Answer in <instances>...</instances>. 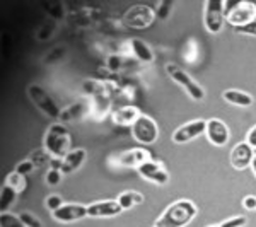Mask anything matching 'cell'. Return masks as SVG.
<instances>
[{
  "label": "cell",
  "instance_id": "cell-38",
  "mask_svg": "<svg viewBox=\"0 0 256 227\" xmlns=\"http://www.w3.org/2000/svg\"><path fill=\"white\" fill-rule=\"evenodd\" d=\"M208 227H220V226H208Z\"/></svg>",
  "mask_w": 256,
  "mask_h": 227
},
{
  "label": "cell",
  "instance_id": "cell-35",
  "mask_svg": "<svg viewBox=\"0 0 256 227\" xmlns=\"http://www.w3.org/2000/svg\"><path fill=\"white\" fill-rule=\"evenodd\" d=\"M246 142L250 144L251 147L256 148V125L251 128L250 132H248V135H246Z\"/></svg>",
  "mask_w": 256,
  "mask_h": 227
},
{
  "label": "cell",
  "instance_id": "cell-34",
  "mask_svg": "<svg viewBox=\"0 0 256 227\" xmlns=\"http://www.w3.org/2000/svg\"><path fill=\"white\" fill-rule=\"evenodd\" d=\"M64 53H65V48H56V50H53V52H52V53H50V55H48L46 62H48V64H52V62L58 60L60 56H64Z\"/></svg>",
  "mask_w": 256,
  "mask_h": 227
},
{
  "label": "cell",
  "instance_id": "cell-26",
  "mask_svg": "<svg viewBox=\"0 0 256 227\" xmlns=\"http://www.w3.org/2000/svg\"><path fill=\"white\" fill-rule=\"evenodd\" d=\"M62 174H64V172L58 171V169H48V172H46V184H50V186H56V184H60Z\"/></svg>",
  "mask_w": 256,
  "mask_h": 227
},
{
  "label": "cell",
  "instance_id": "cell-20",
  "mask_svg": "<svg viewBox=\"0 0 256 227\" xmlns=\"http://www.w3.org/2000/svg\"><path fill=\"white\" fill-rule=\"evenodd\" d=\"M116 202L120 204V207L123 210H130L132 207H135V205L142 204L144 202V195L138 192H135V190H128V192H123L120 193Z\"/></svg>",
  "mask_w": 256,
  "mask_h": 227
},
{
  "label": "cell",
  "instance_id": "cell-32",
  "mask_svg": "<svg viewBox=\"0 0 256 227\" xmlns=\"http://www.w3.org/2000/svg\"><path fill=\"white\" fill-rule=\"evenodd\" d=\"M236 31L239 34H248V36H256V20L248 26H242V28H236Z\"/></svg>",
  "mask_w": 256,
  "mask_h": 227
},
{
  "label": "cell",
  "instance_id": "cell-8",
  "mask_svg": "<svg viewBox=\"0 0 256 227\" xmlns=\"http://www.w3.org/2000/svg\"><path fill=\"white\" fill-rule=\"evenodd\" d=\"M227 22L234 28H242L256 20V4L253 2H239L227 14Z\"/></svg>",
  "mask_w": 256,
  "mask_h": 227
},
{
  "label": "cell",
  "instance_id": "cell-22",
  "mask_svg": "<svg viewBox=\"0 0 256 227\" xmlns=\"http://www.w3.org/2000/svg\"><path fill=\"white\" fill-rule=\"evenodd\" d=\"M4 184H7V186H10V188H14L18 193H22L24 190H26V176H22V174H19V172H10L9 176L6 178V183Z\"/></svg>",
  "mask_w": 256,
  "mask_h": 227
},
{
  "label": "cell",
  "instance_id": "cell-11",
  "mask_svg": "<svg viewBox=\"0 0 256 227\" xmlns=\"http://www.w3.org/2000/svg\"><path fill=\"white\" fill-rule=\"evenodd\" d=\"M205 135L210 140V144H214L216 147H224L229 142V128L222 120L218 118H210L207 120V130Z\"/></svg>",
  "mask_w": 256,
  "mask_h": 227
},
{
  "label": "cell",
  "instance_id": "cell-9",
  "mask_svg": "<svg viewBox=\"0 0 256 227\" xmlns=\"http://www.w3.org/2000/svg\"><path fill=\"white\" fill-rule=\"evenodd\" d=\"M207 130V122L205 120H193V122H188L184 125L178 126L172 134V142L174 144H186L195 140L196 137H200L202 134H205Z\"/></svg>",
  "mask_w": 256,
  "mask_h": 227
},
{
  "label": "cell",
  "instance_id": "cell-14",
  "mask_svg": "<svg viewBox=\"0 0 256 227\" xmlns=\"http://www.w3.org/2000/svg\"><path fill=\"white\" fill-rule=\"evenodd\" d=\"M150 160V152L146 148H130L116 156V164L123 168H140L144 162Z\"/></svg>",
  "mask_w": 256,
  "mask_h": 227
},
{
  "label": "cell",
  "instance_id": "cell-23",
  "mask_svg": "<svg viewBox=\"0 0 256 227\" xmlns=\"http://www.w3.org/2000/svg\"><path fill=\"white\" fill-rule=\"evenodd\" d=\"M86 111V104L84 102H76V104H70L67 110L62 111V122H70L74 118H79L82 113Z\"/></svg>",
  "mask_w": 256,
  "mask_h": 227
},
{
  "label": "cell",
  "instance_id": "cell-24",
  "mask_svg": "<svg viewBox=\"0 0 256 227\" xmlns=\"http://www.w3.org/2000/svg\"><path fill=\"white\" fill-rule=\"evenodd\" d=\"M0 227H26L24 222L20 220L19 216H14L10 212L0 214Z\"/></svg>",
  "mask_w": 256,
  "mask_h": 227
},
{
  "label": "cell",
  "instance_id": "cell-1",
  "mask_svg": "<svg viewBox=\"0 0 256 227\" xmlns=\"http://www.w3.org/2000/svg\"><path fill=\"white\" fill-rule=\"evenodd\" d=\"M196 205L192 200H176L156 218L154 227H184L195 218Z\"/></svg>",
  "mask_w": 256,
  "mask_h": 227
},
{
  "label": "cell",
  "instance_id": "cell-19",
  "mask_svg": "<svg viewBox=\"0 0 256 227\" xmlns=\"http://www.w3.org/2000/svg\"><path fill=\"white\" fill-rule=\"evenodd\" d=\"M140 111L135 106H122L116 111H113V122L118 125H134L135 120L140 116Z\"/></svg>",
  "mask_w": 256,
  "mask_h": 227
},
{
  "label": "cell",
  "instance_id": "cell-36",
  "mask_svg": "<svg viewBox=\"0 0 256 227\" xmlns=\"http://www.w3.org/2000/svg\"><path fill=\"white\" fill-rule=\"evenodd\" d=\"M50 169H58V171H62L64 169V159L52 158V160H50Z\"/></svg>",
  "mask_w": 256,
  "mask_h": 227
},
{
  "label": "cell",
  "instance_id": "cell-7",
  "mask_svg": "<svg viewBox=\"0 0 256 227\" xmlns=\"http://www.w3.org/2000/svg\"><path fill=\"white\" fill-rule=\"evenodd\" d=\"M166 68H168V74L171 76V79L174 82H178L181 88H184V90L192 96V99H195V101H202V99L205 98L204 88H202L198 82L193 80L183 68H180L178 65H171V64H169Z\"/></svg>",
  "mask_w": 256,
  "mask_h": 227
},
{
  "label": "cell",
  "instance_id": "cell-30",
  "mask_svg": "<svg viewBox=\"0 0 256 227\" xmlns=\"http://www.w3.org/2000/svg\"><path fill=\"white\" fill-rule=\"evenodd\" d=\"M248 218L244 216H239V217H232V218H227L220 224V227H242L246 226Z\"/></svg>",
  "mask_w": 256,
  "mask_h": 227
},
{
  "label": "cell",
  "instance_id": "cell-17",
  "mask_svg": "<svg viewBox=\"0 0 256 227\" xmlns=\"http://www.w3.org/2000/svg\"><path fill=\"white\" fill-rule=\"evenodd\" d=\"M86 150L84 148H76V150H70L67 156L64 158V169L62 172L64 174H70V172L77 171L86 160Z\"/></svg>",
  "mask_w": 256,
  "mask_h": 227
},
{
  "label": "cell",
  "instance_id": "cell-15",
  "mask_svg": "<svg viewBox=\"0 0 256 227\" xmlns=\"http://www.w3.org/2000/svg\"><path fill=\"white\" fill-rule=\"evenodd\" d=\"M123 212L116 200H102L88 207L89 217H116Z\"/></svg>",
  "mask_w": 256,
  "mask_h": 227
},
{
  "label": "cell",
  "instance_id": "cell-2",
  "mask_svg": "<svg viewBox=\"0 0 256 227\" xmlns=\"http://www.w3.org/2000/svg\"><path fill=\"white\" fill-rule=\"evenodd\" d=\"M44 148L52 158L64 159L70 152V134L64 123H53L44 135Z\"/></svg>",
  "mask_w": 256,
  "mask_h": 227
},
{
  "label": "cell",
  "instance_id": "cell-18",
  "mask_svg": "<svg viewBox=\"0 0 256 227\" xmlns=\"http://www.w3.org/2000/svg\"><path fill=\"white\" fill-rule=\"evenodd\" d=\"M222 98L230 104L239 106V108H250L253 104V96H250L248 92L239 89H227L222 92Z\"/></svg>",
  "mask_w": 256,
  "mask_h": 227
},
{
  "label": "cell",
  "instance_id": "cell-5",
  "mask_svg": "<svg viewBox=\"0 0 256 227\" xmlns=\"http://www.w3.org/2000/svg\"><path fill=\"white\" fill-rule=\"evenodd\" d=\"M28 94H30L31 101L38 106V110L43 111L44 114H48L50 118L60 120L62 110L58 108V104L55 102V99L50 96V94L43 88H41V86H38V84L28 86Z\"/></svg>",
  "mask_w": 256,
  "mask_h": 227
},
{
  "label": "cell",
  "instance_id": "cell-21",
  "mask_svg": "<svg viewBox=\"0 0 256 227\" xmlns=\"http://www.w3.org/2000/svg\"><path fill=\"white\" fill-rule=\"evenodd\" d=\"M16 196H18V192L14 188L7 186V184H4L2 192H0V208H2V212H7V208L16 202Z\"/></svg>",
  "mask_w": 256,
  "mask_h": 227
},
{
  "label": "cell",
  "instance_id": "cell-31",
  "mask_svg": "<svg viewBox=\"0 0 256 227\" xmlns=\"http://www.w3.org/2000/svg\"><path fill=\"white\" fill-rule=\"evenodd\" d=\"M171 7H172V4L169 2V0H164V2H159L158 4V18L160 19H166L168 18V14H169V10H171Z\"/></svg>",
  "mask_w": 256,
  "mask_h": 227
},
{
  "label": "cell",
  "instance_id": "cell-13",
  "mask_svg": "<svg viewBox=\"0 0 256 227\" xmlns=\"http://www.w3.org/2000/svg\"><path fill=\"white\" fill-rule=\"evenodd\" d=\"M138 172H140V176H144L146 180L152 181V183H156V184H160V186L169 181V174L162 164L154 162L152 159L144 162L142 166L138 168Z\"/></svg>",
  "mask_w": 256,
  "mask_h": 227
},
{
  "label": "cell",
  "instance_id": "cell-6",
  "mask_svg": "<svg viewBox=\"0 0 256 227\" xmlns=\"http://www.w3.org/2000/svg\"><path fill=\"white\" fill-rule=\"evenodd\" d=\"M132 137L137 140V142L144 144V146H150L159 137L158 123L150 116H147V114H140L135 120L134 125H132Z\"/></svg>",
  "mask_w": 256,
  "mask_h": 227
},
{
  "label": "cell",
  "instance_id": "cell-33",
  "mask_svg": "<svg viewBox=\"0 0 256 227\" xmlns=\"http://www.w3.org/2000/svg\"><path fill=\"white\" fill-rule=\"evenodd\" d=\"M242 205H244L246 210H256V196H253V195L244 196V200H242Z\"/></svg>",
  "mask_w": 256,
  "mask_h": 227
},
{
  "label": "cell",
  "instance_id": "cell-12",
  "mask_svg": "<svg viewBox=\"0 0 256 227\" xmlns=\"http://www.w3.org/2000/svg\"><path fill=\"white\" fill-rule=\"evenodd\" d=\"M52 214L55 220L68 224V222H76V220H80V218L88 217V207L79 205V204H65Z\"/></svg>",
  "mask_w": 256,
  "mask_h": 227
},
{
  "label": "cell",
  "instance_id": "cell-37",
  "mask_svg": "<svg viewBox=\"0 0 256 227\" xmlns=\"http://www.w3.org/2000/svg\"><path fill=\"white\" fill-rule=\"evenodd\" d=\"M251 169H253V172H254V176H256V154H254L253 162H251Z\"/></svg>",
  "mask_w": 256,
  "mask_h": 227
},
{
  "label": "cell",
  "instance_id": "cell-25",
  "mask_svg": "<svg viewBox=\"0 0 256 227\" xmlns=\"http://www.w3.org/2000/svg\"><path fill=\"white\" fill-rule=\"evenodd\" d=\"M30 159L32 160V164H34L36 168H40V166H43V164H50V160H52V156L48 154L46 148H36V150L31 154Z\"/></svg>",
  "mask_w": 256,
  "mask_h": 227
},
{
  "label": "cell",
  "instance_id": "cell-27",
  "mask_svg": "<svg viewBox=\"0 0 256 227\" xmlns=\"http://www.w3.org/2000/svg\"><path fill=\"white\" fill-rule=\"evenodd\" d=\"M19 217H20V220L24 222V226H26V227H41L40 218L36 216H32V214H30V212H22Z\"/></svg>",
  "mask_w": 256,
  "mask_h": 227
},
{
  "label": "cell",
  "instance_id": "cell-16",
  "mask_svg": "<svg viewBox=\"0 0 256 227\" xmlns=\"http://www.w3.org/2000/svg\"><path fill=\"white\" fill-rule=\"evenodd\" d=\"M128 44H130L132 55H134L137 60L144 62V64H150V62L154 60V53H152L150 46H148L144 40L134 38V40H130V43H128Z\"/></svg>",
  "mask_w": 256,
  "mask_h": 227
},
{
  "label": "cell",
  "instance_id": "cell-4",
  "mask_svg": "<svg viewBox=\"0 0 256 227\" xmlns=\"http://www.w3.org/2000/svg\"><path fill=\"white\" fill-rule=\"evenodd\" d=\"M156 12L150 6L146 4H137V6H132L125 14H123V22L128 28H135V30H144L148 28L156 20Z\"/></svg>",
  "mask_w": 256,
  "mask_h": 227
},
{
  "label": "cell",
  "instance_id": "cell-3",
  "mask_svg": "<svg viewBox=\"0 0 256 227\" xmlns=\"http://www.w3.org/2000/svg\"><path fill=\"white\" fill-rule=\"evenodd\" d=\"M226 7L227 4L224 0H207L205 2V12H204V22L208 32L217 34L224 28L226 18Z\"/></svg>",
  "mask_w": 256,
  "mask_h": 227
},
{
  "label": "cell",
  "instance_id": "cell-10",
  "mask_svg": "<svg viewBox=\"0 0 256 227\" xmlns=\"http://www.w3.org/2000/svg\"><path fill=\"white\" fill-rule=\"evenodd\" d=\"M253 150L254 148L251 147L248 142L236 144V146L232 147V150H230V164H232V168L239 169V171L250 168L251 162H253V159H254Z\"/></svg>",
  "mask_w": 256,
  "mask_h": 227
},
{
  "label": "cell",
  "instance_id": "cell-29",
  "mask_svg": "<svg viewBox=\"0 0 256 227\" xmlns=\"http://www.w3.org/2000/svg\"><path fill=\"white\" fill-rule=\"evenodd\" d=\"M62 205H65V204H64V200H62V196H58V195H50L46 198V208L52 210V212L58 210Z\"/></svg>",
  "mask_w": 256,
  "mask_h": 227
},
{
  "label": "cell",
  "instance_id": "cell-28",
  "mask_svg": "<svg viewBox=\"0 0 256 227\" xmlns=\"http://www.w3.org/2000/svg\"><path fill=\"white\" fill-rule=\"evenodd\" d=\"M34 164H32V160L31 159H26V160H22V162H19L18 164V168H16V172H19V174H22V176H28L30 172L34 171Z\"/></svg>",
  "mask_w": 256,
  "mask_h": 227
}]
</instances>
